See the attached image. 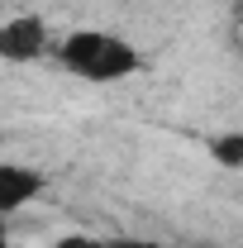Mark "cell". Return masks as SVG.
Returning <instances> with one entry per match:
<instances>
[{
    "label": "cell",
    "mask_w": 243,
    "mask_h": 248,
    "mask_svg": "<svg viewBox=\"0 0 243 248\" xmlns=\"http://www.w3.org/2000/svg\"><path fill=\"white\" fill-rule=\"evenodd\" d=\"M58 62L67 72L86 77V81H120V77H134L143 58H138L134 43H124L115 33L76 29V33H67V43L58 48Z\"/></svg>",
    "instance_id": "6da1fadb"
},
{
    "label": "cell",
    "mask_w": 243,
    "mask_h": 248,
    "mask_svg": "<svg viewBox=\"0 0 243 248\" xmlns=\"http://www.w3.org/2000/svg\"><path fill=\"white\" fill-rule=\"evenodd\" d=\"M43 48H48V29H43V19L19 15V19L0 24V58H5V62H33Z\"/></svg>",
    "instance_id": "7a4b0ae2"
},
{
    "label": "cell",
    "mask_w": 243,
    "mask_h": 248,
    "mask_svg": "<svg viewBox=\"0 0 243 248\" xmlns=\"http://www.w3.org/2000/svg\"><path fill=\"white\" fill-rule=\"evenodd\" d=\"M38 191H43V177H38L33 167L0 162V215H15V210H24Z\"/></svg>",
    "instance_id": "3957f363"
},
{
    "label": "cell",
    "mask_w": 243,
    "mask_h": 248,
    "mask_svg": "<svg viewBox=\"0 0 243 248\" xmlns=\"http://www.w3.org/2000/svg\"><path fill=\"white\" fill-rule=\"evenodd\" d=\"M210 157L219 162V167H234V172H239L243 167V134H219V139L210 143Z\"/></svg>",
    "instance_id": "277c9868"
},
{
    "label": "cell",
    "mask_w": 243,
    "mask_h": 248,
    "mask_svg": "<svg viewBox=\"0 0 243 248\" xmlns=\"http://www.w3.org/2000/svg\"><path fill=\"white\" fill-rule=\"evenodd\" d=\"M53 248H105V244H95L86 234H72V239H62V244H53Z\"/></svg>",
    "instance_id": "5b68a950"
},
{
    "label": "cell",
    "mask_w": 243,
    "mask_h": 248,
    "mask_svg": "<svg viewBox=\"0 0 243 248\" xmlns=\"http://www.w3.org/2000/svg\"><path fill=\"white\" fill-rule=\"evenodd\" d=\"M105 248H157V244H138V239H120V244H105Z\"/></svg>",
    "instance_id": "8992f818"
},
{
    "label": "cell",
    "mask_w": 243,
    "mask_h": 248,
    "mask_svg": "<svg viewBox=\"0 0 243 248\" xmlns=\"http://www.w3.org/2000/svg\"><path fill=\"white\" fill-rule=\"evenodd\" d=\"M0 248H10V234H5V224H0Z\"/></svg>",
    "instance_id": "52a82bcc"
}]
</instances>
